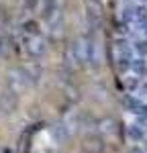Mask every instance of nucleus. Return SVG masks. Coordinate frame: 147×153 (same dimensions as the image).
I'll return each instance as SVG.
<instances>
[{
  "instance_id": "f257e3e1",
  "label": "nucleus",
  "mask_w": 147,
  "mask_h": 153,
  "mask_svg": "<svg viewBox=\"0 0 147 153\" xmlns=\"http://www.w3.org/2000/svg\"><path fill=\"white\" fill-rule=\"evenodd\" d=\"M47 51V39L41 35V33H35V35H24V53L33 59H39L45 55Z\"/></svg>"
},
{
  "instance_id": "f03ea898",
  "label": "nucleus",
  "mask_w": 147,
  "mask_h": 153,
  "mask_svg": "<svg viewBox=\"0 0 147 153\" xmlns=\"http://www.w3.org/2000/svg\"><path fill=\"white\" fill-rule=\"evenodd\" d=\"M31 86V80H29V76L24 74L23 68H19V70H12L8 74V92H12L14 96H21Z\"/></svg>"
},
{
  "instance_id": "7ed1b4c3",
  "label": "nucleus",
  "mask_w": 147,
  "mask_h": 153,
  "mask_svg": "<svg viewBox=\"0 0 147 153\" xmlns=\"http://www.w3.org/2000/svg\"><path fill=\"white\" fill-rule=\"evenodd\" d=\"M112 55H114V61L119 68H131V61H133V47L127 45L125 41H117L112 45Z\"/></svg>"
},
{
  "instance_id": "20e7f679",
  "label": "nucleus",
  "mask_w": 147,
  "mask_h": 153,
  "mask_svg": "<svg viewBox=\"0 0 147 153\" xmlns=\"http://www.w3.org/2000/svg\"><path fill=\"white\" fill-rule=\"evenodd\" d=\"M72 49L76 53V59L80 65L90 63V37H78L72 43Z\"/></svg>"
},
{
  "instance_id": "39448f33",
  "label": "nucleus",
  "mask_w": 147,
  "mask_h": 153,
  "mask_svg": "<svg viewBox=\"0 0 147 153\" xmlns=\"http://www.w3.org/2000/svg\"><path fill=\"white\" fill-rule=\"evenodd\" d=\"M98 133L100 137H117L119 133V123L114 118H102L98 123Z\"/></svg>"
},
{
  "instance_id": "423d86ee",
  "label": "nucleus",
  "mask_w": 147,
  "mask_h": 153,
  "mask_svg": "<svg viewBox=\"0 0 147 153\" xmlns=\"http://www.w3.org/2000/svg\"><path fill=\"white\" fill-rule=\"evenodd\" d=\"M127 137H129V141L133 143V145H139V143L143 141L145 133L141 131V127H137V125H129L127 127Z\"/></svg>"
},
{
  "instance_id": "0eeeda50",
  "label": "nucleus",
  "mask_w": 147,
  "mask_h": 153,
  "mask_svg": "<svg viewBox=\"0 0 147 153\" xmlns=\"http://www.w3.org/2000/svg\"><path fill=\"white\" fill-rule=\"evenodd\" d=\"M0 106H2V110H6V112L14 110V106H16V96L12 94V92L0 94Z\"/></svg>"
},
{
  "instance_id": "6e6552de",
  "label": "nucleus",
  "mask_w": 147,
  "mask_h": 153,
  "mask_svg": "<svg viewBox=\"0 0 147 153\" xmlns=\"http://www.w3.org/2000/svg\"><path fill=\"white\" fill-rule=\"evenodd\" d=\"M63 59H65V65H68L70 70H76V68H80V63H78V59H76V53H74L72 45H68V49H65V55H63Z\"/></svg>"
},
{
  "instance_id": "1a4fd4ad",
  "label": "nucleus",
  "mask_w": 147,
  "mask_h": 153,
  "mask_svg": "<svg viewBox=\"0 0 147 153\" xmlns=\"http://www.w3.org/2000/svg\"><path fill=\"white\" fill-rule=\"evenodd\" d=\"M133 51L139 55V57H147V39H137L133 43Z\"/></svg>"
},
{
  "instance_id": "9d476101",
  "label": "nucleus",
  "mask_w": 147,
  "mask_h": 153,
  "mask_svg": "<svg viewBox=\"0 0 147 153\" xmlns=\"http://www.w3.org/2000/svg\"><path fill=\"white\" fill-rule=\"evenodd\" d=\"M135 94L141 96V98H147V80H141V82H139L137 90H135Z\"/></svg>"
},
{
  "instance_id": "9b49d317",
  "label": "nucleus",
  "mask_w": 147,
  "mask_h": 153,
  "mask_svg": "<svg viewBox=\"0 0 147 153\" xmlns=\"http://www.w3.org/2000/svg\"><path fill=\"white\" fill-rule=\"evenodd\" d=\"M6 53H8V41L0 35V57H2V55H6Z\"/></svg>"
},
{
  "instance_id": "f8f14e48",
  "label": "nucleus",
  "mask_w": 147,
  "mask_h": 153,
  "mask_svg": "<svg viewBox=\"0 0 147 153\" xmlns=\"http://www.w3.org/2000/svg\"><path fill=\"white\" fill-rule=\"evenodd\" d=\"M129 153H145V151H143L139 145H131V147H129Z\"/></svg>"
},
{
  "instance_id": "ddd939ff",
  "label": "nucleus",
  "mask_w": 147,
  "mask_h": 153,
  "mask_svg": "<svg viewBox=\"0 0 147 153\" xmlns=\"http://www.w3.org/2000/svg\"><path fill=\"white\" fill-rule=\"evenodd\" d=\"M143 35H145V39H147V23L143 25Z\"/></svg>"
},
{
  "instance_id": "4468645a",
  "label": "nucleus",
  "mask_w": 147,
  "mask_h": 153,
  "mask_svg": "<svg viewBox=\"0 0 147 153\" xmlns=\"http://www.w3.org/2000/svg\"><path fill=\"white\" fill-rule=\"evenodd\" d=\"M141 2H147V0H141Z\"/></svg>"
}]
</instances>
